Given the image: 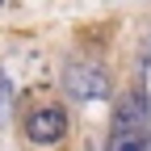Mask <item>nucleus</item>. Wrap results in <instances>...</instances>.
Wrapping results in <instances>:
<instances>
[{
  "label": "nucleus",
  "mask_w": 151,
  "mask_h": 151,
  "mask_svg": "<svg viewBox=\"0 0 151 151\" xmlns=\"http://www.w3.org/2000/svg\"><path fill=\"white\" fill-rule=\"evenodd\" d=\"M67 88L76 92V97H84V101H97V97H105V92H109V80H105L101 67L76 63V67H67Z\"/></svg>",
  "instance_id": "nucleus-3"
},
{
  "label": "nucleus",
  "mask_w": 151,
  "mask_h": 151,
  "mask_svg": "<svg viewBox=\"0 0 151 151\" xmlns=\"http://www.w3.org/2000/svg\"><path fill=\"white\" fill-rule=\"evenodd\" d=\"M67 134V113L59 105H46V109H38L34 118L25 122V139L38 143V147H50V143H59Z\"/></svg>",
  "instance_id": "nucleus-2"
},
{
  "label": "nucleus",
  "mask_w": 151,
  "mask_h": 151,
  "mask_svg": "<svg viewBox=\"0 0 151 151\" xmlns=\"http://www.w3.org/2000/svg\"><path fill=\"white\" fill-rule=\"evenodd\" d=\"M105 151H151V97L143 84H134L113 105Z\"/></svg>",
  "instance_id": "nucleus-1"
}]
</instances>
